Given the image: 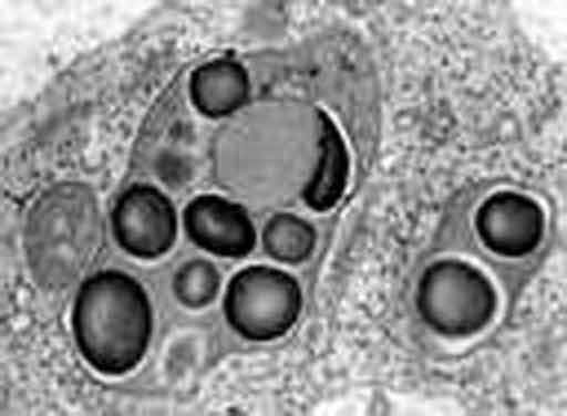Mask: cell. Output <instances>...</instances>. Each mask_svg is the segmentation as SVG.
Wrapping results in <instances>:
<instances>
[{"label": "cell", "instance_id": "obj_5", "mask_svg": "<svg viewBox=\"0 0 567 416\" xmlns=\"http://www.w3.org/2000/svg\"><path fill=\"white\" fill-rule=\"evenodd\" d=\"M111 223L117 245L141 259L165 254L177 237V215L173 202L150 184H134L117 197Z\"/></svg>", "mask_w": 567, "mask_h": 416}, {"label": "cell", "instance_id": "obj_8", "mask_svg": "<svg viewBox=\"0 0 567 416\" xmlns=\"http://www.w3.org/2000/svg\"><path fill=\"white\" fill-rule=\"evenodd\" d=\"M250 81L237 61L216 59L198 66L190 75L189 95L196 110L210 118L238 111L247 102Z\"/></svg>", "mask_w": 567, "mask_h": 416}, {"label": "cell", "instance_id": "obj_7", "mask_svg": "<svg viewBox=\"0 0 567 416\" xmlns=\"http://www.w3.org/2000/svg\"><path fill=\"white\" fill-rule=\"evenodd\" d=\"M183 222L193 243L218 257L243 258L256 245V229L247 210L218 195L193 198L184 209Z\"/></svg>", "mask_w": 567, "mask_h": 416}, {"label": "cell", "instance_id": "obj_6", "mask_svg": "<svg viewBox=\"0 0 567 416\" xmlns=\"http://www.w3.org/2000/svg\"><path fill=\"white\" fill-rule=\"evenodd\" d=\"M545 227L539 204L529 196L506 190L487 197L475 215V228L483 245L503 257H522L542 241Z\"/></svg>", "mask_w": 567, "mask_h": 416}, {"label": "cell", "instance_id": "obj_3", "mask_svg": "<svg viewBox=\"0 0 567 416\" xmlns=\"http://www.w3.org/2000/svg\"><path fill=\"white\" fill-rule=\"evenodd\" d=\"M416 303L432 330L447 336H464L489 322L496 309V292L476 267L445 259L432 263L422 274Z\"/></svg>", "mask_w": 567, "mask_h": 416}, {"label": "cell", "instance_id": "obj_10", "mask_svg": "<svg viewBox=\"0 0 567 416\" xmlns=\"http://www.w3.org/2000/svg\"><path fill=\"white\" fill-rule=\"evenodd\" d=\"M317 242V233L310 222L289 212L272 216L262 230L266 253L272 259L296 264L307 260Z\"/></svg>", "mask_w": 567, "mask_h": 416}, {"label": "cell", "instance_id": "obj_9", "mask_svg": "<svg viewBox=\"0 0 567 416\" xmlns=\"http://www.w3.org/2000/svg\"><path fill=\"white\" fill-rule=\"evenodd\" d=\"M318 122V160L302 190V198L311 209L326 211L334 207L344 193L349 175V156L333 121L320 111Z\"/></svg>", "mask_w": 567, "mask_h": 416}, {"label": "cell", "instance_id": "obj_4", "mask_svg": "<svg viewBox=\"0 0 567 416\" xmlns=\"http://www.w3.org/2000/svg\"><path fill=\"white\" fill-rule=\"evenodd\" d=\"M223 308L235 332L249 341L266 342L285 335L297 322L302 292L287 272L270 266H249L228 282Z\"/></svg>", "mask_w": 567, "mask_h": 416}, {"label": "cell", "instance_id": "obj_2", "mask_svg": "<svg viewBox=\"0 0 567 416\" xmlns=\"http://www.w3.org/2000/svg\"><path fill=\"white\" fill-rule=\"evenodd\" d=\"M75 344L97 372L117 376L143 360L152 336L153 313L143 285L121 270L85 278L71 314Z\"/></svg>", "mask_w": 567, "mask_h": 416}, {"label": "cell", "instance_id": "obj_1", "mask_svg": "<svg viewBox=\"0 0 567 416\" xmlns=\"http://www.w3.org/2000/svg\"><path fill=\"white\" fill-rule=\"evenodd\" d=\"M104 243L97 197L82 181L50 186L28 211L25 259L32 278L44 290H65L81 280L99 260Z\"/></svg>", "mask_w": 567, "mask_h": 416}, {"label": "cell", "instance_id": "obj_11", "mask_svg": "<svg viewBox=\"0 0 567 416\" xmlns=\"http://www.w3.org/2000/svg\"><path fill=\"white\" fill-rule=\"evenodd\" d=\"M220 282V273L212 261L195 258L178 268L172 287L176 299L183 305L199 309L216 299Z\"/></svg>", "mask_w": 567, "mask_h": 416}]
</instances>
